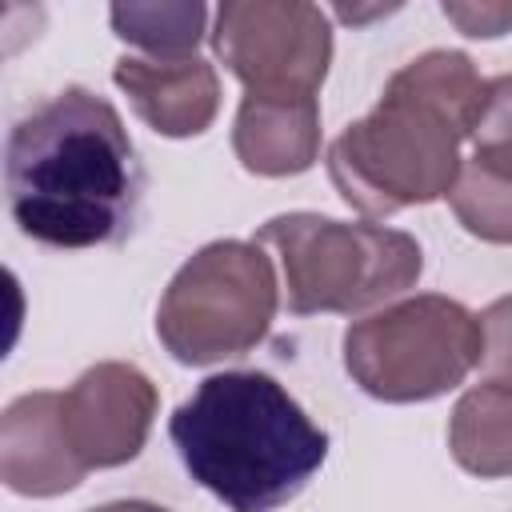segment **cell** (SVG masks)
I'll return each instance as SVG.
<instances>
[{"label":"cell","instance_id":"1","mask_svg":"<svg viewBox=\"0 0 512 512\" xmlns=\"http://www.w3.org/2000/svg\"><path fill=\"white\" fill-rule=\"evenodd\" d=\"M4 192L16 228L48 248L120 244L140 212L144 168L120 112L72 84L8 132Z\"/></svg>","mask_w":512,"mask_h":512},{"label":"cell","instance_id":"2","mask_svg":"<svg viewBox=\"0 0 512 512\" xmlns=\"http://www.w3.org/2000/svg\"><path fill=\"white\" fill-rule=\"evenodd\" d=\"M484 88L488 80L456 48H432L396 68L376 108L328 144V176L340 200L384 220L448 196Z\"/></svg>","mask_w":512,"mask_h":512},{"label":"cell","instance_id":"3","mask_svg":"<svg viewBox=\"0 0 512 512\" xmlns=\"http://www.w3.org/2000/svg\"><path fill=\"white\" fill-rule=\"evenodd\" d=\"M188 476L232 512H272L328 460V432L268 372H216L172 412Z\"/></svg>","mask_w":512,"mask_h":512},{"label":"cell","instance_id":"4","mask_svg":"<svg viewBox=\"0 0 512 512\" xmlns=\"http://www.w3.org/2000/svg\"><path fill=\"white\" fill-rule=\"evenodd\" d=\"M256 244L276 248L284 300L296 316L368 312L416 288L424 272L420 244L372 220L348 224L320 212H284L256 232Z\"/></svg>","mask_w":512,"mask_h":512},{"label":"cell","instance_id":"5","mask_svg":"<svg viewBox=\"0 0 512 512\" xmlns=\"http://www.w3.org/2000/svg\"><path fill=\"white\" fill-rule=\"evenodd\" d=\"M276 268L256 240H212L168 280L156 308V336L180 364L248 356L276 320Z\"/></svg>","mask_w":512,"mask_h":512},{"label":"cell","instance_id":"6","mask_svg":"<svg viewBox=\"0 0 512 512\" xmlns=\"http://www.w3.org/2000/svg\"><path fill=\"white\" fill-rule=\"evenodd\" d=\"M480 364V320L452 296L420 292L368 312L344 332V368L384 404H424Z\"/></svg>","mask_w":512,"mask_h":512},{"label":"cell","instance_id":"7","mask_svg":"<svg viewBox=\"0 0 512 512\" xmlns=\"http://www.w3.org/2000/svg\"><path fill=\"white\" fill-rule=\"evenodd\" d=\"M212 52L248 96H316L332 64V24L308 0H224Z\"/></svg>","mask_w":512,"mask_h":512},{"label":"cell","instance_id":"8","mask_svg":"<svg viewBox=\"0 0 512 512\" xmlns=\"http://www.w3.org/2000/svg\"><path fill=\"white\" fill-rule=\"evenodd\" d=\"M156 384L124 360L92 364L60 392V420L84 468H120L140 456L156 420Z\"/></svg>","mask_w":512,"mask_h":512},{"label":"cell","instance_id":"9","mask_svg":"<svg viewBox=\"0 0 512 512\" xmlns=\"http://www.w3.org/2000/svg\"><path fill=\"white\" fill-rule=\"evenodd\" d=\"M88 476L60 420V392H24L0 416V480L16 496H64Z\"/></svg>","mask_w":512,"mask_h":512},{"label":"cell","instance_id":"10","mask_svg":"<svg viewBox=\"0 0 512 512\" xmlns=\"http://www.w3.org/2000/svg\"><path fill=\"white\" fill-rule=\"evenodd\" d=\"M112 80L128 96L136 116L168 140L208 132L220 112V76L200 56L188 60L120 56L112 64Z\"/></svg>","mask_w":512,"mask_h":512},{"label":"cell","instance_id":"11","mask_svg":"<svg viewBox=\"0 0 512 512\" xmlns=\"http://www.w3.org/2000/svg\"><path fill=\"white\" fill-rule=\"evenodd\" d=\"M232 152L252 176H300L320 160L316 96H248L232 120Z\"/></svg>","mask_w":512,"mask_h":512},{"label":"cell","instance_id":"12","mask_svg":"<svg viewBox=\"0 0 512 512\" xmlns=\"http://www.w3.org/2000/svg\"><path fill=\"white\" fill-rule=\"evenodd\" d=\"M448 452L480 480L512 476V388L492 380L468 388L448 416Z\"/></svg>","mask_w":512,"mask_h":512},{"label":"cell","instance_id":"13","mask_svg":"<svg viewBox=\"0 0 512 512\" xmlns=\"http://www.w3.org/2000/svg\"><path fill=\"white\" fill-rule=\"evenodd\" d=\"M112 32L152 60H188L208 28V8L200 0H160V4H112Z\"/></svg>","mask_w":512,"mask_h":512},{"label":"cell","instance_id":"14","mask_svg":"<svg viewBox=\"0 0 512 512\" xmlns=\"http://www.w3.org/2000/svg\"><path fill=\"white\" fill-rule=\"evenodd\" d=\"M448 200L468 236L484 244H512V176L464 160Z\"/></svg>","mask_w":512,"mask_h":512},{"label":"cell","instance_id":"15","mask_svg":"<svg viewBox=\"0 0 512 512\" xmlns=\"http://www.w3.org/2000/svg\"><path fill=\"white\" fill-rule=\"evenodd\" d=\"M468 140H472L476 164H484L500 176H512V72L488 80L484 104L476 112Z\"/></svg>","mask_w":512,"mask_h":512},{"label":"cell","instance_id":"16","mask_svg":"<svg viewBox=\"0 0 512 512\" xmlns=\"http://www.w3.org/2000/svg\"><path fill=\"white\" fill-rule=\"evenodd\" d=\"M480 368L492 384L512 388V292L492 300L480 316Z\"/></svg>","mask_w":512,"mask_h":512},{"label":"cell","instance_id":"17","mask_svg":"<svg viewBox=\"0 0 512 512\" xmlns=\"http://www.w3.org/2000/svg\"><path fill=\"white\" fill-rule=\"evenodd\" d=\"M440 12H444L464 36H484V40H492V36L512 32V4H452V0H444Z\"/></svg>","mask_w":512,"mask_h":512},{"label":"cell","instance_id":"18","mask_svg":"<svg viewBox=\"0 0 512 512\" xmlns=\"http://www.w3.org/2000/svg\"><path fill=\"white\" fill-rule=\"evenodd\" d=\"M92 512H168V508H160L152 500H112V504H100Z\"/></svg>","mask_w":512,"mask_h":512}]
</instances>
